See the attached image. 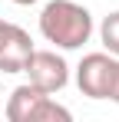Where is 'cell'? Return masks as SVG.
<instances>
[{
  "label": "cell",
  "mask_w": 119,
  "mask_h": 122,
  "mask_svg": "<svg viewBox=\"0 0 119 122\" xmlns=\"http://www.w3.org/2000/svg\"><path fill=\"white\" fill-rule=\"evenodd\" d=\"M113 66H116L113 53H89V56H83V63L76 66L79 92L89 96V99H106V89H109V79H113Z\"/></svg>",
  "instance_id": "4"
},
{
  "label": "cell",
  "mask_w": 119,
  "mask_h": 122,
  "mask_svg": "<svg viewBox=\"0 0 119 122\" xmlns=\"http://www.w3.org/2000/svg\"><path fill=\"white\" fill-rule=\"evenodd\" d=\"M13 3H20V7H30V3H37V0H13Z\"/></svg>",
  "instance_id": "8"
},
{
  "label": "cell",
  "mask_w": 119,
  "mask_h": 122,
  "mask_svg": "<svg viewBox=\"0 0 119 122\" xmlns=\"http://www.w3.org/2000/svg\"><path fill=\"white\" fill-rule=\"evenodd\" d=\"M99 40H103V46H106L113 56H119V10H113L109 17H103V23H99Z\"/></svg>",
  "instance_id": "6"
},
{
  "label": "cell",
  "mask_w": 119,
  "mask_h": 122,
  "mask_svg": "<svg viewBox=\"0 0 119 122\" xmlns=\"http://www.w3.org/2000/svg\"><path fill=\"white\" fill-rule=\"evenodd\" d=\"M30 53H33L30 33L17 23H7L0 33V73H23Z\"/></svg>",
  "instance_id": "5"
},
{
  "label": "cell",
  "mask_w": 119,
  "mask_h": 122,
  "mask_svg": "<svg viewBox=\"0 0 119 122\" xmlns=\"http://www.w3.org/2000/svg\"><path fill=\"white\" fill-rule=\"evenodd\" d=\"M106 99L119 102V60H116V66H113V79H109V89H106Z\"/></svg>",
  "instance_id": "7"
},
{
  "label": "cell",
  "mask_w": 119,
  "mask_h": 122,
  "mask_svg": "<svg viewBox=\"0 0 119 122\" xmlns=\"http://www.w3.org/2000/svg\"><path fill=\"white\" fill-rule=\"evenodd\" d=\"M40 33L60 50H79L93 36V13L73 0H50L40 13Z\"/></svg>",
  "instance_id": "1"
},
{
  "label": "cell",
  "mask_w": 119,
  "mask_h": 122,
  "mask_svg": "<svg viewBox=\"0 0 119 122\" xmlns=\"http://www.w3.org/2000/svg\"><path fill=\"white\" fill-rule=\"evenodd\" d=\"M3 26H7V20H0V33H3Z\"/></svg>",
  "instance_id": "9"
},
{
  "label": "cell",
  "mask_w": 119,
  "mask_h": 122,
  "mask_svg": "<svg viewBox=\"0 0 119 122\" xmlns=\"http://www.w3.org/2000/svg\"><path fill=\"white\" fill-rule=\"evenodd\" d=\"M7 119L10 122H70L73 116L56 99H50V92L23 82L7 99Z\"/></svg>",
  "instance_id": "2"
},
{
  "label": "cell",
  "mask_w": 119,
  "mask_h": 122,
  "mask_svg": "<svg viewBox=\"0 0 119 122\" xmlns=\"http://www.w3.org/2000/svg\"><path fill=\"white\" fill-rule=\"evenodd\" d=\"M23 73L30 76V86H37L43 92H50V96L60 92L70 82V66L56 50H33L27 66H23Z\"/></svg>",
  "instance_id": "3"
}]
</instances>
